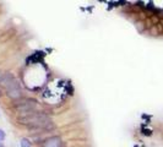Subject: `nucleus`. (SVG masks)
<instances>
[{
	"mask_svg": "<svg viewBox=\"0 0 163 147\" xmlns=\"http://www.w3.org/2000/svg\"><path fill=\"white\" fill-rule=\"evenodd\" d=\"M37 105L38 102L33 98H26V97H22L17 101H14V109L23 115H27V114H31L33 112H36L37 109Z\"/></svg>",
	"mask_w": 163,
	"mask_h": 147,
	"instance_id": "obj_1",
	"label": "nucleus"
},
{
	"mask_svg": "<svg viewBox=\"0 0 163 147\" xmlns=\"http://www.w3.org/2000/svg\"><path fill=\"white\" fill-rule=\"evenodd\" d=\"M17 81H19V80L14 76V74H11V72H4L2 76H1V79H0V87L7 90L10 86H12V85L15 84V82H17Z\"/></svg>",
	"mask_w": 163,
	"mask_h": 147,
	"instance_id": "obj_2",
	"label": "nucleus"
},
{
	"mask_svg": "<svg viewBox=\"0 0 163 147\" xmlns=\"http://www.w3.org/2000/svg\"><path fill=\"white\" fill-rule=\"evenodd\" d=\"M43 147H63V141L59 136H50L44 140Z\"/></svg>",
	"mask_w": 163,
	"mask_h": 147,
	"instance_id": "obj_3",
	"label": "nucleus"
},
{
	"mask_svg": "<svg viewBox=\"0 0 163 147\" xmlns=\"http://www.w3.org/2000/svg\"><path fill=\"white\" fill-rule=\"evenodd\" d=\"M21 147H32V142L27 139V137H22L20 141Z\"/></svg>",
	"mask_w": 163,
	"mask_h": 147,
	"instance_id": "obj_4",
	"label": "nucleus"
},
{
	"mask_svg": "<svg viewBox=\"0 0 163 147\" xmlns=\"http://www.w3.org/2000/svg\"><path fill=\"white\" fill-rule=\"evenodd\" d=\"M5 139H6V134H5L4 130L0 129V144H2V142L5 141Z\"/></svg>",
	"mask_w": 163,
	"mask_h": 147,
	"instance_id": "obj_5",
	"label": "nucleus"
},
{
	"mask_svg": "<svg viewBox=\"0 0 163 147\" xmlns=\"http://www.w3.org/2000/svg\"><path fill=\"white\" fill-rule=\"evenodd\" d=\"M2 74H4V72H2L1 70H0V79H1V76H2Z\"/></svg>",
	"mask_w": 163,
	"mask_h": 147,
	"instance_id": "obj_6",
	"label": "nucleus"
},
{
	"mask_svg": "<svg viewBox=\"0 0 163 147\" xmlns=\"http://www.w3.org/2000/svg\"><path fill=\"white\" fill-rule=\"evenodd\" d=\"M0 147H5V146H4V145H2V144H0Z\"/></svg>",
	"mask_w": 163,
	"mask_h": 147,
	"instance_id": "obj_7",
	"label": "nucleus"
},
{
	"mask_svg": "<svg viewBox=\"0 0 163 147\" xmlns=\"http://www.w3.org/2000/svg\"><path fill=\"white\" fill-rule=\"evenodd\" d=\"M0 97H1V92H0Z\"/></svg>",
	"mask_w": 163,
	"mask_h": 147,
	"instance_id": "obj_8",
	"label": "nucleus"
}]
</instances>
